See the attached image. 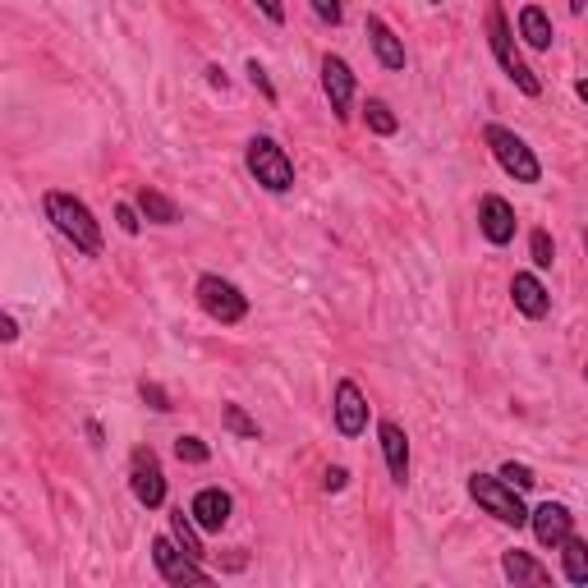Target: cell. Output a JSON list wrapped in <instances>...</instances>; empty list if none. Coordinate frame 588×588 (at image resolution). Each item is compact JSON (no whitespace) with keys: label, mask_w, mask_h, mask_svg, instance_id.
Instances as JSON below:
<instances>
[{"label":"cell","mask_w":588,"mask_h":588,"mask_svg":"<svg viewBox=\"0 0 588 588\" xmlns=\"http://www.w3.org/2000/svg\"><path fill=\"white\" fill-rule=\"evenodd\" d=\"M42 212L46 221L60 230V235L83 253V258H102V221L92 216V207L74 193H60V189H46L42 193Z\"/></svg>","instance_id":"6da1fadb"},{"label":"cell","mask_w":588,"mask_h":588,"mask_svg":"<svg viewBox=\"0 0 588 588\" xmlns=\"http://www.w3.org/2000/svg\"><path fill=\"white\" fill-rule=\"evenodd\" d=\"M483 28H487V46H492V56H497L501 74H506V79L524 92V97H543V83H538V74L524 65L520 46H515V28H510L506 10H501V0H492V5H487Z\"/></svg>","instance_id":"7a4b0ae2"},{"label":"cell","mask_w":588,"mask_h":588,"mask_svg":"<svg viewBox=\"0 0 588 588\" xmlns=\"http://www.w3.org/2000/svg\"><path fill=\"white\" fill-rule=\"evenodd\" d=\"M469 497L478 501V510H487L492 520L510 524V529H524L533 510L524 506L520 487H510L501 474H469Z\"/></svg>","instance_id":"3957f363"},{"label":"cell","mask_w":588,"mask_h":588,"mask_svg":"<svg viewBox=\"0 0 588 588\" xmlns=\"http://www.w3.org/2000/svg\"><path fill=\"white\" fill-rule=\"evenodd\" d=\"M483 143H487V152H492V161H497V166L506 170L515 184H538V180H543V161L533 157V147L524 143L515 129L487 125L483 129Z\"/></svg>","instance_id":"277c9868"},{"label":"cell","mask_w":588,"mask_h":588,"mask_svg":"<svg viewBox=\"0 0 588 588\" xmlns=\"http://www.w3.org/2000/svg\"><path fill=\"white\" fill-rule=\"evenodd\" d=\"M244 166H249V175L267 193H290L294 189V161H290V152H285L276 138L253 134L249 147H244Z\"/></svg>","instance_id":"5b68a950"},{"label":"cell","mask_w":588,"mask_h":588,"mask_svg":"<svg viewBox=\"0 0 588 588\" xmlns=\"http://www.w3.org/2000/svg\"><path fill=\"white\" fill-rule=\"evenodd\" d=\"M193 299H198V308H203L212 322H221V327H235V322H244V317H249V294L239 290L235 281H226V276H216V272L198 276Z\"/></svg>","instance_id":"8992f818"},{"label":"cell","mask_w":588,"mask_h":588,"mask_svg":"<svg viewBox=\"0 0 588 588\" xmlns=\"http://www.w3.org/2000/svg\"><path fill=\"white\" fill-rule=\"evenodd\" d=\"M152 561H157V575L166 579V584H207L212 579V570L203 566V561H193L189 552H184L170 533H161V538H152Z\"/></svg>","instance_id":"52a82bcc"},{"label":"cell","mask_w":588,"mask_h":588,"mask_svg":"<svg viewBox=\"0 0 588 588\" xmlns=\"http://www.w3.org/2000/svg\"><path fill=\"white\" fill-rule=\"evenodd\" d=\"M129 492L143 510L166 506V474H161V460L152 446H138L134 451V469H129Z\"/></svg>","instance_id":"ba28073f"},{"label":"cell","mask_w":588,"mask_h":588,"mask_svg":"<svg viewBox=\"0 0 588 588\" xmlns=\"http://www.w3.org/2000/svg\"><path fill=\"white\" fill-rule=\"evenodd\" d=\"M331 419H336L340 437H363L368 432V396L359 391V382L340 377L331 391Z\"/></svg>","instance_id":"9c48e42d"},{"label":"cell","mask_w":588,"mask_h":588,"mask_svg":"<svg viewBox=\"0 0 588 588\" xmlns=\"http://www.w3.org/2000/svg\"><path fill=\"white\" fill-rule=\"evenodd\" d=\"M354 88H359V79H354V69L345 56H322V92H327V106L331 115H336L340 125L350 120V102H354Z\"/></svg>","instance_id":"30bf717a"},{"label":"cell","mask_w":588,"mask_h":588,"mask_svg":"<svg viewBox=\"0 0 588 588\" xmlns=\"http://www.w3.org/2000/svg\"><path fill=\"white\" fill-rule=\"evenodd\" d=\"M478 230H483V239L492 249H506L510 239H515V230H520L515 207H510L501 193H483V198H478Z\"/></svg>","instance_id":"8fae6325"},{"label":"cell","mask_w":588,"mask_h":588,"mask_svg":"<svg viewBox=\"0 0 588 588\" xmlns=\"http://www.w3.org/2000/svg\"><path fill=\"white\" fill-rule=\"evenodd\" d=\"M533 524V538L543 547H561L575 533V515H570V506H561V501H543V506L529 515Z\"/></svg>","instance_id":"7c38bea8"},{"label":"cell","mask_w":588,"mask_h":588,"mask_svg":"<svg viewBox=\"0 0 588 588\" xmlns=\"http://www.w3.org/2000/svg\"><path fill=\"white\" fill-rule=\"evenodd\" d=\"M230 510H235V501H230L226 487H203V492L189 501V515L198 520V529H203V533H221V529H226Z\"/></svg>","instance_id":"4fadbf2b"},{"label":"cell","mask_w":588,"mask_h":588,"mask_svg":"<svg viewBox=\"0 0 588 588\" xmlns=\"http://www.w3.org/2000/svg\"><path fill=\"white\" fill-rule=\"evenodd\" d=\"M377 441H382V460H386V474H391V483L405 487L409 483V437L400 423L382 419L377 423Z\"/></svg>","instance_id":"5bb4252c"},{"label":"cell","mask_w":588,"mask_h":588,"mask_svg":"<svg viewBox=\"0 0 588 588\" xmlns=\"http://www.w3.org/2000/svg\"><path fill=\"white\" fill-rule=\"evenodd\" d=\"M363 33H368V46H373V56L382 69H405V42L396 37V28L382 19V14H368V23H363Z\"/></svg>","instance_id":"9a60e30c"},{"label":"cell","mask_w":588,"mask_h":588,"mask_svg":"<svg viewBox=\"0 0 588 588\" xmlns=\"http://www.w3.org/2000/svg\"><path fill=\"white\" fill-rule=\"evenodd\" d=\"M510 299H515V308H520L524 317H547L552 313V294H547V285L538 281L533 272H515L510 276Z\"/></svg>","instance_id":"2e32d148"},{"label":"cell","mask_w":588,"mask_h":588,"mask_svg":"<svg viewBox=\"0 0 588 588\" xmlns=\"http://www.w3.org/2000/svg\"><path fill=\"white\" fill-rule=\"evenodd\" d=\"M134 207L143 212V221H152V226H180V207H175V198H166V193L152 189V184H143V189L134 193Z\"/></svg>","instance_id":"e0dca14e"},{"label":"cell","mask_w":588,"mask_h":588,"mask_svg":"<svg viewBox=\"0 0 588 588\" xmlns=\"http://www.w3.org/2000/svg\"><path fill=\"white\" fill-rule=\"evenodd\" d=\"M501 575L510 579V584H547L552 579V570L538 566L529 552H520V547H510V552H501Z\"/></svg>","instance_id":"ac0fdd59"},{"label":"cell","mask_w":588,"mask_h":588,"mask_svg":"<svg viewBox=\"0 0 588 588\" xmlns=\"http://www.w3.org/2000/svg\"><path fill=\"white\" fill-rule=\"evenodd\" d=\"M520 37H524V46H533V51H547L552 46V19H547V10L543 5H524L520 10Z\"/></svg>","instance_id":"d6986e66"},{"label":"cell","mask_w":588,"mask_h":588,"mask_svg":"<svg viewBox=\"0 0 588 588\" xmlns=\"http://www.w3.org/2000/svg\"><path fill=\"white\" fill-rule=\"evenodd\" d=\"M198 533H203V529H198V520H193V515H184V506L170 510V538H175V543H180L184 552L193 556V561H203V556H207Z\"/></svg>","instance_id":"ffe728a7"},{"label":"cell","mask_w":588,"mask_h":588,"mask_svg":"<svg viewBox=\"0 0 588 588\" xmlns=\"http://www.w3.org/2000/svg\"><path fill=\"white\" fill-rule=\"evenodd\" d=\"M561 575H566L570 584H588V543L575 538V533L561 543Z\"/></svg>","instance_id":"44dd1931"},{"label":"cell","mask_w":588,"mask_h":588,"mask_svg":"<svg viewBox=\"0 0 588 588\" xmlns=\"http://www.w3.org/2000/svg\"><path fill=\"white\" fill-rule=\"evenodd\" d=\"M363 125L373 129L377 138H391L400 129V120H396V111H391L382 97H368V102H363Z\"/></svg>","instance_id":"7402d4cb"},{"label":"cell","mask_w":588,"mask_h":588,"mask_svg":"<svg viewBox=\"0 0 588 588\" xmlns=\"http://www.w3.org/2000/svg\"><path fill=\"white\" fill-rule=\"evenodd\" d=\"M221 423H226V432H235V437H244V441H258L262 437L258 419H253L244 405H221Z\"/></svg>","instance_id":"603a6c76"},{"label":"cell","mask_w":588,"mask_h":588,"mask_svg":"<svg viewBox=\"0 0 588 588\" xmlns=\"http://www.w3.org/2000/svg\"><path fill=\"white\" fill-rule=\"evenodd\" d=\"M529 258H533V267H538V272H547V267L556 262V244H552V235H547V230H533V235H529Z\"/></svg>","instance_id":"cb8c5ba5"},{"label":"cell","mask_w":588,"mask_h":588,"mask_svg":"<svg viewBox=\"0 0 588 588\" xmlns=\"http://www.w3.org/2000/svg\"><path fill=\"white\" fill-rule=\"evenodd\" d=\"M175 455H180V464H207L212 460V446L203 437H175Z\"/></svg>","instance_id":"d4e9b609"},{"label":"cell","mask_w":588,"mask_h":588,"mask_svg":"<svg viewBox=\"0 0 588 588\" xmlns=\"http://www.w3.org/2000/svg\"><path fill=\"white\" fill-rule=\"evenodd\" d=\"M138 400H143L147 409H157V414H170V409H175V405H170V391H166V386H161V382H147V377L138 382Z\"/></svg>","instance_id":"484cf974"},{"label":"cell","mask_w":588,"mask_h":588,"mask_svg":"<svg viewBox=\"0 0 588 588\" xmlns=\"http://www.w3.org/2000/svg\"><path fill=\"white\" fill-rule=\"evenodd\" d=\"M501 478H506L510 487H520V492H529V487L538 483V478H533V469H529V464H515V460H506V464H501Z\"/></svg>","instance_id":"4316f807"},{"label":"cell","mask_w":588,"mask_h":588,"mask_svg":"<svg viewBox=\"0 0 588 588\" xmlns=\"http://www.w3.org/2000/svg\"><path fill=\"white\" fill-rule=\"evenodd\" d=\"M115 226L125 230V235H138V230H143V212L129 203H115Z\"/></svg>","instance_id":"83f0119b"},{"label":"cell","mask_w":588,"mask_h":588,"mask_svg":"<svg viewBox=\"0 0 588 588\" xmlns=\"http://www.w3.org/2000/svg\"><path fill=\"white\" fill-rule=\"evenodd\" d=\"M244 74H249V83L262 92V97H267V102H276V83L267 79V69H262L258 60H249V65H244Z\"/></svg>","instance_id":"f1b7e54d"},{"label":"cell","mask_w":588,"mask_h":588,"mask_svg":"<svg viewBox=\"0 0 588 588\" xmlns=\"http://www.w3.org/2000/svg\"><path fill=\"white\" fill-rule=\"evenodd\" d=\"M308 5H313V14H317L322 23H331V28L345 19V0H308Z\"/></svg>","instance_id":"f546056e"},{"label":"cell","mask_w":588,"mask_h":588,"mask_svg":"<svg viewBox=\"0 0 588 588\" xmlns=\"http://www.w3.org/2000/svg\"><path fill=\"white\" fill-rule=\"evenodd\" d=\"M345 483H350V469H345V464H331L327 478H322V487H327V492H340Z\"/></svg>","instance_id":"4dcf8cb0"},{"label":"cell","mask_w":588,"mask_h":588,"mask_svg":"<svg viewBox=\"0 0 588 588\" xmlns=\"http://www.w3.org/2000/svg\"><path fill=\"white\" fill-rule=\"evenodd\" d=\"M253 5H258L272 23H285V0H253Z\"/></svg>","instance_id":"1f68e13d"},{"label":"cell","mask_w":588,"mask_h":588,"mask_svg":"<svg viewBox=\"0 0 588 588\" xmlns=\"http://www.w3.org/2000/svg\"><path fill=\"white\" fill-rule=\"evenodd\" d=\"M207 83H212V88H226V69H221V65H212V69H207Z\"/></svg>","instance_id":"d6a6232c"},{"label":"cell","mask_w":588,"mask_h":588,"mask_svg":"<svg viewBox=\"0 0 588 588\" xmlns=\"http://www.w3.org/2000/svg\"><path fill=\"white\" fill-rule=\"evenodd\" d=\"M0 336H5V340H19V327H14V317H10V313L0 317Z\"/></svg>","instance_id":"836d02e7"},{"label":"cell","mask_w":588,"mask_h":588,"mask_svg":"<svg viewBox=\"0 0 588 588\" xmlns=\"http://www.w3.org/2000/svg\"><path fill=\"white\" fill-rule=\"evenodd\" d=\"M575 92H579V102H584V106H588V74H584V79H579V83H575Z\"/></svg>","instance_id":"e575fe53"},{"label":"cell","mask_w":588,"mask_h":588,"mask_svg":"<svg viewBox=\"0 0 588 588\" xmlns=\"http://www.w3.org/2000/svg\"><path fill=\"white\" fill-rule=\"evenodd\" d=\"M588 10V0H570V14H584Z\"/></svg>","instance_id":"d590c367"},{"label":"cell","mask_w":588,"mask_h":588,"mask_svg":"<svg viewBox=\"0 0 588 588\" xmlns=\"http://www.w3.org/2000/svg\"><path fill=\"white\" fill-rule=\"evenodd\" d=\"M584 253H588V230H584Z\"/></svg>","instance_id":"8d00e7d4"},{"label":"cell","mask_w":588,"mask_h":588,"mask_svg":"<svg viewBox=\"0 0 588 588\" xmlns=\"http://www.w3.org/2000/svg\"><path fill=\"white\" fill-rule=\"evenodd\" d=\"M584 382H588V363H584Z\"/></svg>","instance_id":"74e56055"},{"label":"cell","mask_w":588,"mask_h":588,"mask_svg":"<svg viewBox=\"0 0 588 588\" xmlns=\"http://www.w3.org/2000/svg\"><path fill=\"white\" fill-rule=\"evenodd\" d=\"M428 5H441V0H428Z\"/></svg>","instance_id":"f35d334b"}]
</instances>
